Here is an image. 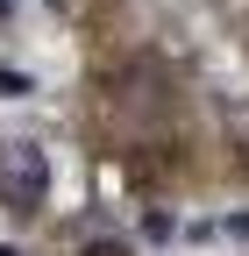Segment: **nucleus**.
I'll use <instances>...</instances> for the list:
<instances>
[{
	"instance_id": "nucleus-1",
	"label": "nucleus",
	"mask_w": 249,
	"mask_h": 256,
	"mask_svg": "<svg viewBox=\"0 0 249 256\" xmlns=\"http://www.w3.org/2000/svg\"><path fill=\"white\" fill-rule=\"evenodd\" d=\"M50 200V150L43 142H0V206L36 214Z\"/></svg>"
},
{
	"instance_id": "nucleus-2",
	"label": "nucleus",
	"mask_w": 249,
	"mask_h": 256,
	"mask_svg": "<svg viewBox=\"0 0 249 256\" xmlns=\"http://www.w3.org/2000/svg\"><path fill=\"white\" fill-rule=\"evenodd\" d=\"M221 128H228V150H235V164L249 171V100H228V107H221Z\"/></svg>"
},
{
	"instance_id": "nucleus-3",
	"label": "nucleus",
	"mask_w": 249,
	"mask_h": 256,
	"mask_svg": "<svg viewBox=\"0 0 249 256\" xmlns=\"http://www.w3.org/2000/svg\"><path fill=\"white\" fill-rule=\"evenodd\" d=\"M78 256H136V242H128V235H86Z\"/></svg>"
},
{
	"instance_id": "nucleus-4",
	"label": "nucleus",
	"mask_w": 249,
	"mask_h": 256,
	"mask_svg": "<svg viewBox=\"0 0 249 256\" xmlns=\"http://www.w3.org/2000/svg\"><path fill=\"white\" fill-rule=\"evenodd\" d=\"M0 256H14V249H0Z\"/></svg>"
}]
</instances>
